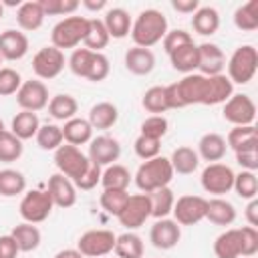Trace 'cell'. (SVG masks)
Listing matches in <instances>:
<instances>
[{
  "instance_id": "6",
  "label": "cell",
  "mask_w": 258,
  "mask_h": 258,
  "mask_svg": "<svg viewBox=\"0 0 258 258\" xmlns=\"http://www.w3.org/2000/svg\"><path fill=\"white\" fill-rule=\"evenodd\" d=\"M89 163V157L75 145L64 143L54 151V165L58 167V173H62L71 181H77L87 171Z\"/></svg>"
},
{
  "instance_id": "20",
  "label": "cell",
  "mask_w": 258,
  "mask_h": 258,
  "mask_svg": "<svg viewBox=\"0 0 258 258\" xmlns=\"http://www.w3.org/2000/svg\"><path fill=\"white\" fill-rule=\"evenodd\" d=\"M234 95V83L222 73L214 77H206V93L202 105H220L226 103Z\"/></svg>"
},
{
  "instance_id": "24",
  "label": "cell",
  "mask_w": 258,
  "mask_h": 258,
  "mask_svg": "<svg viewBox=\"0 0 258 258\" xmlns=\"http://www.w3.org/2000/svg\"><path fill=\"white\" fill-rule=\"evenodd\" d=\"M206 220H210L214 226H232L236 220V208L232 202H228L224 198L208 200Z\"/></svg>"
},
{
  "instance_id": "30",
  "label": "cell",
  "mask_w": 258,
  "mask_h": 258,
  "mask_svg": "<svg viewBox=\"0 0 258 258\" xmlns=\"http://www.w3.org/2000/svg\"><path fill=\"white\" fill-rule=\"evenodd\" d=\"M191 26L202 36H212L220 28V14L212 6H200L191 16Z\"/></svg>"
},
{
  "instance_id": "49",
  "label": "cell",
  "mask_w": 258,
  "mask_h": 258,
  "mask_svg": "<svg viewBox=\"0 0 258 258\" xmlns=\"http://www.w3.org/2000/svg\"><path fill=\"white\" fill-rule=\"evenodd\" d=\"M240 232V254L242 258H252L258 252V230L252 226L238 228Z\"/></svg>"
},
{
  "instance_id": "46",
  "label": "cell",
  "mask_w": 258,
  "mask_h": 258,
  "mask_svg": "<svg viewBox=\"0 0 258 258\" xmlns=\"http://www.w3.org/2000/svg\"><path fill=\"white\" fill-rule=\"evenodd\" d=\"M127 198H129L127 189H103L99 202H101V208H103L107 214L119 216V212L123 210Z\"/></svg>"
},
{
  "instance_id": "23",
  "label": "cell",
  "mask_w": 258,
  "mask_h": 258,
  "mask_svg": "<svg viewBox=\"0 0 258 258\" xmlns=\"http://www.w3.org/2000/svg\"><path fill=\"white\" fill-rule=\"evenodd\" d=\"M62 129V139L69 143V145H85L93 139V127L87 119H81V117H73L69 121H64V125L60 127Z\"/></svg>"
},
{
  "instance_id": "38",
  "label": "cell",
  "mask_w": 258,
  "mask_h": 258,
  "mask_svg": "<svg viewBox=\"0 0 258 258\" xmlns=\"http://www.w3.org/2000/svg\"><path fill=\"white\" fill-rule=\"evenodd\" d=\"M113 252L117 254V258H143V242L137 234L125 232L117 236Z\"/></svg>"
},
{
  "instance_id": "63",
  "label": "cell",
  "mask_w": 258,
  "mask_h": 258,
  "mask_svg": "<svg viewBox=\"0 0 258 258\" xmlns=\"http://www.w3.org/2000/svg\"><path fill=\"white\" fill-rule=\"evenodd\" d=\"M4 131V123H2V119H0V133Z\"/></svg>"
},
{
  "instance_id": "14",
  "label": "cell",
  "mask_w": 258,
  "mask_h": 258,
  "mask_svg": "<svg viewBox=\"0 0 258 258\" xmlns=\"http://www.w3.org/2000/svg\"><path fill=\"white\" fill-rule=\"evenodd\" d=\"M121 155V143L111 135H99L89 141V159L97 165H113Z\"/></svg>"
},
{
  "instance_id": "2",
  "label": "cell",
  "mask_w": 258,
  "mask_h": 258,
  "mask_svg": "<svg viewBox=\"0 0 258 258\" xmlns=\"http://www.w3.org/2000/svg\"><path fill=\"white\" fill-rule=\"evenodd\" d=\"M173 169L169 163V157L157 155L153 159L143 161L135 171V185L141 194H151L155 189L167 187L173 179Z\"/></svg>"
},
{
  "instance_id": "33",
  "label": "cell",
  "mask_w": 258,
  "mask_h": 258,
  "mask_svg": "<svg viewBox=\"0 0 258 258\" xmlns=\"http://www.w3.org/2000/svg\"><path fill=\"white\" fill-rule=\"evenodd\" d=\"M214 254L218 258H242L240 254V232L238 228H230L222 232L214 242Z\"/></svg>"
},
{
  "instance_id": "57",
  "label": "cell",
  "mask_w": 258,
  "mask_h": 258,
  "mask_svg": "<svg viewBox=\"0 0 258 258\" xmlns=\"http://www.w3.org/2000/svg\"><path fill=\"white\" fill-rule=\"evenodd\" d=\"M20 254L14 238L10 234L6 236H0V258H16Z\"/></svg>"
},
{
  "instance_id": "32",
  "label": "cell",
  "mask_w": 258,
  "mask_h": 258,
  "mask_svg": "<svg viewBox=\"0 0 258 258\" xmlns=\"http://www.w3.org/2000/svg\"><path fill=\"white\" fill-rule=\"evenodd\" d=\"M40 129V121H38V115L32 113V111H20L14 115L12 119V125H10V131L20 139H30V137H36Z\"/></svg>"
},
{
  "instance_id": "53",
  "label": "cell",
  "mask_w": 258,
  "mask_h": 258,
  "mask_svg": "<svg viewBox=\"0 0 258 258\" xmlns=\"http://www.w3.org/2000/svg\"><path fill=\"white\" fill-rule=\"evenodd\" d=\"M161 42H163V50H165L167 54H171L173 50H177V48H181V46H185V44H191L194 38H191V34H189L187 30L175 28V30H167V34L163 36Z\"/></svg>"
},
{
  "instance_id": "59",
  "label": "cell",
  "mask_w": 258,
  "mask_h": 258,
  "mask_svg": "<svg viewBox=\"0 0 258 258\" xmlns=\"http://www.w3.org/2000/svg\"><path fill=\"white\" fill-rule=\"evenodd\" d=\"M246 220H248V226L256 228L258 226V200H250L248 206H246Z\"/></svg>"
},
{
  "instance_id": "26",
  "label": "cell",
  "mask_w": 258,
  "mask_h": 258,
  "mask_svg": "<svg viewBox=\"0 0 258 258\" xmlns=\"http://www.w3.org/2000/svg\"><path fill=\"white\" fill-rule=\"evenodd\" d=\"M103 24L111 38H125L131 32L133 20L125 8H109L103 18Z\"/></svg>"
},
{
  "instance_id": "36",
  "label": "cell",
  "mask_w": 258,
  "mask_h": 258,
  "mask_svg": "<svg viewBox=\"0 0 258 258\" xmlns=\"http://www.w3.org/2000/svg\"><path fill=\"white\" fill-rule=\"evenodd\" d=\"M131 183V173L127 167L119 165V163H113V165H107L101 173V185L103 189H127Z\"/></svg>"
},
{
  "instance_id": "55",
  "label": "cell",
  "mask_w": 258,
  "mask_h": 258,
  "mask_svg": "<svg viewBox=\"0 0 258 258\" xmlns=\"http://www.w3.org/2000/svg\"><path fill=\"white\" fill-rule=\"evenodd\" d=\"M91 161V159H89ZM101 173H103V169H101V165H97V163H89V167H87V171L77 179V181H73L75 183V187H79V189H83V191H91L93 187H97V183H101Z\"/></svg>"
},
{
  "instance_id": "41",
  "label": "cell",
  "mask_w": 258,
  "mask_h": 258,
  "mask_svg": "<svg viewBox=\"0 0 258 258\" xmlns=\"http://www.w3.org/2000/svg\"><path fill=\"white\" fill-rule=\"evenodd\" d=\"M111 36L103 24V20L99 18H91L89 20V32H87V38L83 40L85 42V48L93 50V52H101V48H105L109 44Z\"/></svg>"
},
{
  "instance_id": "25",
  "label": "cell",
  "mask_w": 258,
  "mask_h": 258,
  "mask_svg": "<svg viewBox=\"0 0 258 258\" xmlns=\"http://www.w3.org/2000/svg\"><path fill=\"white\" fill-rule=\"evenodd\" d=\"M125 67L133 75H149L155 67V54L149 48L133 46L125 52Z\"/></svg>"
},
{
  "instance_id": "44",
  "label": "cell",
  "mask_w": 258,
  "mask_h": 258,
  "mask_svg": "<svg viewBox=\"0 0 258 258\" xmlns=\"http://www.w3.org/2000/svg\"><path fill=\"white\" fill-rule=\"evenodd\" d=\"M141 105L147 113H153V115H163L167 109V103H165V87H149L145 93H143V99H141Z\"/></svg>"
},
{
  "instance_id": "18",
  "label": "cell",
  "mask_w": 258,
  "mask_h": 258,
  "mask_svg": "<svg viewBox=\"0 0 258 258\" xmlns=\"http://www.w3.org/2000/svg\"><path fill=\"white\" fill-rule=\"evenodd\" d=\"M46 191L50 194L52 204L58 206V208H71V206H75V202H77V187H75V183H73L69 177H64L62 173H52V175L48 177V187H46Z\"/></svg>"
},
{
  "instance_id": "22",
  "label": "cell",
  "mask_w": 258,
  "mask_h": 258,
  "mask_svg": "<svg viewBox=\"0 0 258 258\" xmlns=\"http://www.w3.org/2000/svg\"><path fill=\"white\" fill-rule=\"evenodd\" d=\"M16 22L22 30L26 32H34L42 26L44 22V10L40 6L38 0H28V2H22L16 10Z\"/></svg>"
},
{
  "instance_id": "58",
  "label": "cell",
  "mask_w": 258,
  "mask_h": 258,
  "mask_svg": "<svg viewBox=\"0 0 258 258\" xmlns=\"http://www.w3.org/2000/svg\"><path fill=\"white\" fill-rule=\"evenodd\" d=\"M171 8L181 14H194L200 8L198 0H171Z\"/></svg>"
},
{
  "instance_id": "15",
  "label": "cell",
  "mask_w": 258,
  "mask_h": 258,
  "mask_svg": "<svg viewBox=\"0 0 258 258\" xmlns=\"http://www.w3.org/2000/svg\"><path fill=\"white\" fill-rule=\"evenodd\" d=\"M181 240V226L175 220L161 218L149 230V242L157 250H171Z\"/></svg>"
},
{
  "instance_id": "21",
  "label": "cell",
  "mask_w": 258,
  "mask_h": 258,
  "mask_svg": "<svg viewBox=\"0 0 258 258\" xmlns=\"http://www.w3.org/2000/svg\"><path fill=\"white\" fill-rule=\"evenodd\" d=\"M228 151L226 145V137H222L220 133H204L198 141V157L210 161V163H220L224 159Z\"/></svg>"
},
{
  "instance_id": "3",
  "label": "cell",
  "mask_w": 258,
  "mask_h": 258,
  "mask_svg": "<svg viewBox=\"0 0 258 258\" xmlns=\"http://www.w3.org/2000/svg\"><path fill=\"white\" fill-rule=\"evenodd\" d=\"M89 20L91 18H85V16H67L58 20L50 32L52 46L62 50V48H75L77 44H81L87 38Z\"/></svg>"
},
{
  "instance_id": "60",
  "label": "cell",
  "mask_w": 258,
  "mask_h": 258,
  "mask_svg": "<svg viewBox=\"0 0 258 258\" xmlns=\"http://www.w3.org/2000/svg\"><path fill=\"white\" fill-rule=\"evenodd\" d=\"M54 258H85L77 248H64V250H60V252H56L54 254Z\"/></svg>"
},
{
  "instance_id": "31",
  "label": "cell",
  "mask_w": 258,
  "mask_h": 258,
  "mask_svg": "<svg viewBox=\"0 0 258 258\" xmlns=\"http://www.w3.org/2000/svg\"><path fill=\"white\" fill-rule=\"evenodd\" d=\"M226 145L230 149H234L236 153L238 151H244V149H252V147H258V133H256V127L254 125H244V127H234L230 129L228 137H226Z\"/></svg>"
},
{
  "instance_id": "11",
  "label": "cell",
  "mask_w": 258,
  "mask_h": 258,
  "mask_svg": "<svg viewBox=\"0 0 258 258\" xmlns=\"http://www.w3.org/2000/svg\"><path fill=\"white\" fill-rule=\"evenodd\" d=\"M48 87L38 79L24 81L16 93V103L22 111H42L44 107H48Z\"/></svg>"
},
{
  "instance_id": "61",
  "label": "cell",
  "mask_w": 258,
  "mask_h": 258,
  "mask_svg": "<svg viewBox=\"0 0 258 258\" xmlns=\"http://www.w3.org/2000/svg\"><path fill=\"white\" fill-rule=\"evenodd\" d=\"M81 4H83L85 8H89V10H93V12L103 10V8L107 6V2H105V0H83Z\"/></svg>"
},
{
  "instance_id": "39",
  "label": "cell",
  "mask_w": 258,
  "mask_h": 258,
  "mask_svg": "<svg viewBox=\"0 0 258 258\" xmlns=\"http://www.w3.org/2000/svg\"><path fill=\"white\" fill-rule=\"evenodd\" d=\"M26 189V177L18 169H2L0 171V196L14 198L18 194H24Z\"/></svg>"
},
{
  "instance_id": "19",
  "label": "cell",
  "mask_w": 258,
  "mask_h": 258,
  "mask_svg": "<svg viewBox=\"0 0 258 258\" xmlns=\"http://www.w3.org/2000/svg\"><path fill=\"white\" fill-rule=\"evenodd\" d=\"M28 52V38L24 32L8 28L0 32V56L4 60H20Z\"/></svg>"
},
{
  "instance_id": "4",
  "label": "cell",
  "mask_w": 258,
  "mask_h": 258,
  "mask_svg": "<svg viewBox=\"0 0 258 258\" xmlns=\"http://www.w3.org/2000/svg\"><path fill=\"white\" fill-rule=\"evenodd\" d=\"M258 71V50L252 46V44H242L238 46L230 60H228V79L232 83H238V85H246L254 79Z\"/></svg>"
},
{
  "instance_id": "8",
  "label": "cell",
  "mask_w": 258,
  "mask_h": 258,
  "mask_svg": "<svg viewBox=\"0 0 258 258\" xmlns=\"http://www.w3.org/2000/svg\"><path fill=\"white\" fill-rule=\"evenodd\" d=\"M151 218V202L147 194H133L127 198L123 210L119 212L117 220L121 226H125L129 232L137 230L139 226L145 224V220Z\"/></svg>"
},
{
  "instance_id": "54",
  "label": "cell",
  "mask_w": 258,
  "mask_h": 258,
  "mask_svg": "<svg viewBox=\"0 0 258 258\" xmlns=\"http://www.w3.org/2000/svg\"><path fill=\"white\" fill-rule=\"evenodd\" d=\"M91 56H93V50H89V48H75L71 58H69V69L73 71V75L85 79L87 67L91 62Z\"/></svg>"
},
{
  "instance_id": "10",
  "label": "cell",
  "mask_w": 258,
  "mask_h": 258,
  "mask_svg": "<svg viewBox=\"0 0 258 258\" xmlns=\"http://www.w3.org/2000/svg\"><path fill=\"white\" fill-rule=\"evenodd\" d=\"M224 119L228 123H232L234 127H244V125H254V119H256V105L254 101L244 95V93H238V95H232L226 103H224V111H222Z\"/></svg>"
},
{
  "instance_id": "34",
  "label": "cell",
  "mask_w": 258,
  "mask_h": 258,
  "mask_svg": "<svg viewBox=\"0 0 258 258\" xmlns=\"http://www.w3.org/2000/svg\"><path fill=\"white\" fill-rule=\"evenodd\" d=\"M77 111H79V103L73 95L60 93L48 101V115L54 117L56 121H69L77 117Z\"/></svg>"
},
{
  "instance_id": "50",
  "label": "cell",
  "mask_w": 258,
  "mask_h": 258,
  "mask_svg": "<svg viewBox=\"0 0 258 258\" xmlns=\"http://www.w3.org/2000/svg\"><path fill=\"white\" fill-rule=\"evenodd\" d=\"M44 16H60V14H73L81 2L79 0H38Z\"/></svg>"
},
{
  "instance_id": "42",
  "label": "cell",
  "mask_w": 258,
  "mask_h": 258,
  "mask_svg": "<svg viewBox=\"0 0 258 258\" xmlns=\"http://www.w3.org/2000/svg\"><path fill=\"white\" fill-rule=\"evenodd\" d=\"M232 189L242 198V200H254L258 196V179H256V173L254 171H246L242 169L240 173L234 175V185Z\"/></svg>"
},
{
  "instance_id": "13",
  "label": "cell",
  "mask_w": 258,
  "mask_h": 258,
  "mask_svg": "<svg viewBox=\"0 0 258 258\" xmlns=\"http://www.w3.org/2000/svg\"><path fill=\"white\" fill-rule=\"evenodd\" d=\"M64 69V52L56 46H44L32 56V71L38 79H54Z\"/></svg>"
},
{
  "instance_id": "45",
  "label": "cell",
  "mask_w": 258,
  "mask_h": 258,
  "mask_svg": "<svg viewBox=\"0 0 258 258\" xmlns=\"http://www.w3.org/2000/svg\"><path fill=\"white\" fill-rule=\"evenodd\" d=\"M22 141L12 133V131H2L0 133V161L12 163L22 155Z\"/></svg>"
},
{
  "instance_id": "43",
  "label": "cell",
  "mask_w": 258,
  "mask_h": 258,
  "mask_svg": "<svg viewBox=\"0 0 258 258\" xmlns=\"http://www.w3.org/2000/svg\"><path fill=\"white\" fill-rule=\"evenodd\" d=\"M62 129L58 125H52V123H46V125H40L38 133H36V143L40 149L44 151H56L60 145H62Z\"/></svg>"
},
{
  "instance_id": "1",
  "label": "cell",
  "mask_w": 258,
  "mask_h": 258,
  "mask_svg": "<svg viewBox=\"0 0 258 258\" xmlns=\"http://www.w3.org/2000/svg\"><path fill=\"white\" fill-rule=\"evenodd\" d=\"M129 34H131L135 46L151 48L153 44L161 42L163 36L167 34V18L157 8H145L133 20Z\"/></svg>"
},
{
  "instance_id": "35",
  "label": "cell",
  "mask_w": 258,
  "mask_h": 258,
  "mask_svg": "<svg viewBox=\"0 0 258 258\" xmlns=\"http://www.w3.org/2000/svg\"><path fill=\"white\" fill-rule=\"evenodd\" d=\"M169 60H171V67L179 73H194L198 69V44L191 42V44H185L177 50H173L169 54Z\"/></svg>"
},
{
  "instance_id": "37",
  "label": "cell",
  "mask_w": 258,
  "mask_h": 258,
  "mask_svg": "<svg viewBox=\"0 0 258 258\" xmlns=\"http://www.w3.org/2000/svg\"><path fill=\"white\" fill-rule=\"evenodd\" d=\"M149 196V202H151V216L155 220H161V218H167L173 210V204H175V196L173 191L167 187H161V189H155Z\"/></svg>"
},
{
  "instance_id": "27",
  "label": "cell",
  "mask_w": 258,
  "mask_h": 258,
  "mask_svg": "<svg viewBox=\"0 0 258 258\" xmlns=\"http://www.w3.org/2000/svg\"><path fill=\"white\" fill-rule=\"evenodd\" d=\"M119 119V109L109 103V101H101L97 105L91 107L89 111V123L93 129H111Z\"/></svg>"
},
{
  "instance_id": "62",
  "label": "cell",
  "mask_w": 258,
  "mask_h": 258,
  "mask_svg": "<svg viewBox=\"0 0 258 258\" xmlns=\"http://www.w3.org/2000/svg\"><path fill=\"white\" fill-rule=\"evenodd\" d=\"M2 14H4V4L0 2V18H2Z\"/></svg>"
},
{
  "instance_id": "5",
  "label": "cell",
  "mask_w": 258,
  "mask_h": 258,
  "mask_svg": "<svg viewBox=\"0 0 258 258\" xmlns=\"http://www.w3.org/2000/svg\"><path fill=\"white\" fill-rule=\"evenodd\" d=\"M52 208H54V204H52L48 191H44V189H30V191H26L22 196L18 212H20L24 222L40 224V222H44L50 216Z\"/></svg>"
},
{
  "instance_id": "52",
  "label": "cell",
  "mask_w": 258,
  "mask_h": 258,
  "mask_svg": "<svg viewBox=\"0 0 258 258\" xmlns=\"http://www.w3.org/2000/svg\"><path fill=\"white\" fill-rule=\"evenodd\" d=\"M22 85V79H20V73L10 69V67H4L0 69V97H8V95H16L18 89Z\"/></svg>"
},
{
  "instance_id": "9",
  "label": "cell",
  "mask_w": 258,
  "mask_h": 258,
  "mask_svg": "<svg viewBox=\"0 0 258 258\" xmlns=\"http://www.w3.org/2000/svg\"><path fill=\"white\" fill-rule=\"evenodd\" d=\"M234 175L236 173L226 163H208V167H204V171H202L200 181H202L204 191L214 194V196L220 198V196H224L232 189Z\"/></svg>"
},
{
  "instance_id": "51",
  "label": "cell",
  "mask_w": 258,
  "mask_h": 258,
  "mask_svg": "<svg viewBox=\"0 0 258 258\" xmlns=\"http://www.w3.org/2000/svg\"><path fill=\"white\" fill-rule=\"evenodd\" d=\"M133 149H135V155L143 161L147 159H153L159 155V149H161V141L159 139H151V137H145V135H139L133 143Z\"/></svg>"
},
{
  "instance_id": "40",
  "label": "cell",
  "mask_w": 258,
  "mask_h": 258,
  "mask_svg": "<svg viewBox=\"0 0 258 258\" xmlns=\"http://www.w3.org/2000/svg\"><path fill=\"white\" fill-rule=\"evenodd\" d=\"M234 24L236 28L244 32H252L258 28V0H250L236 8L234 12Z\"/></svg>"
},
{
  "instance_id": "29",
  "label": "cell",
  "mask_w": 258,
  "mask_h": 258,
  "mask_svg": "<svg viewBox=\"0 0 258 258\" xmlns=\"http://www.w3.org/2000/svg\"><path fill=\"white\" fill-rule=\"evenodd\" d=\"M10 236L14 238V242H16V246H18L20 252H32V250H36L40 246V240H42L40 230L34 224H28V222H22V224L14 226L12 232H10Z\"/></svg>"
},
{
  "instance_id": "12",
  "label": "cell",
  "mask_w": 258,
  "mask_h": 258,
  "mask_svg": "<svg viewBox=\"0 0 258 258\" xmlns=\"http://www.w3.org/2000/svg\"><path fill=\"white\" fill-rule=\"evenodd\" d=\"M206 206L208 200L202 196H181L173 204V220L179 226H194L206 218Z\"/></svg>"
},
{
  "instance_id": "7",
  "label": "cell",
  "mask_w": 258,
  "mask_h": 258,
  "mask_svg": "<svg viewBox=\"0 0 258 258\" xmlns=\"http://www.w3.org/2000/svg\"><path fill=\"white\" fill-rule=\"evenodd\" d=\"M117 236L111 230H87L77 240V250L87 258H105L113 252Z\"/></svg>"
},
{
  "instance_id": "64",
  "label": "cell",
  "mask_w": 258,
  "mask_h": 258,
  "mask_svg": "<svg viewBox=\"0 0 258 258\" xmlns=\"http://www.w3.org/2000/svg\"><path fill=\"white\" fill-rule=\"evenodd\" d=\"M0 62H2V56H0ZM0 69H2V67H0Z\"/></svg>"
},
{
  "instance_id": "47",
  "label": "cell",
  "mask_w": 258,
  "mask_h": 258,
  "mask_svg": "<svg viewBox=\"0 0 258 258\" xmlns=\"http://www.w3.org/2000/svg\"><path fill=\"white\" fill-rule=\"evenodd\" d=\"M109 71H111V64H109V58L101 52H93L91 56V62L87 67V75L85 79L93 81V83H101L109 77Z\"/></svg>"
},
{
  "instance_id": "56",
  "label": "cell",
  "mask_w": 258,
  "mask_h": 258,
  "mask_svg": "<svg viewBox=\"0 0 258 258\" xmlns=\"http://www.w3.org/2000/svg\"><path fill=\"white\" fill-rule=\"evenodd\" d=\"M236 161H238V165H240L242 169H246V171H256V169H258V147L238 151V153H236Z\"/></svg>"
},
{
  "instance_id": "16",
  "label": "cell",
  "mask_w": 258,
  "mask_h": 258,
  "mask_svg": "<svg viewBox=\"0 0 258 258\" xmlns=\"http://www.w3.org/2000/svg\"><path fill=\"white\" fill-rule=\"evenodd\" d=\"M177 97L181 107L189 105H202L204 103V93H206V77L200 73H189L181 81L175 83Z\"/></svg>"
},
{
  "instance_id": "48",
  "label": "cell",
  "mask_w": 258,
  "mask_h": 258,
  "mask_svg": "<svg viewBox=\"0 0 258 258\" xmlns=\"http://www.w3.org/2000/svg\"><path fill=\"white\" fill-rule=\"evenodd\" d=\"M167 129H169V123H167V119L163 115H151L141 123V133L139 135H145V137L161 141V137L167 133Z\"/></svg>"
},
{
  "instance_id": "17",
  "label": "cell",
  "mask_w": 258,
  "mask_h": 258,
  "mask_svg": "<svg viewBox=\"0 0 258 258\" xmlns=\"http://www.w3.org/2000/svg\"><path fill=\"white\" fill-rule=\"evenodd\" d=\"M224 67H226V56L218 44H214V42L198 44V71H200V75H204V77L222 75Z\"/></svg>"
},
{
  "instance_id": "28",
  "label": "cell",
  "mask_w": 258,
  "mask_h": 258,
  "mask_svg": "<svg viewBox=\"0 0 258 258\" xmlns=\"http://www.w3.org/2000/svg\"><path fill=\"white\" fill-rule=\"evenodd\" d=\"M169 163H171V169L173 173H179V175H189L198 169L200 165V157H198V151L187 147V145H181L177 149H173L171 157H169Z\"/></svg>"
}]
</instances>
